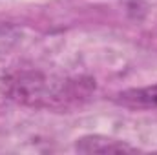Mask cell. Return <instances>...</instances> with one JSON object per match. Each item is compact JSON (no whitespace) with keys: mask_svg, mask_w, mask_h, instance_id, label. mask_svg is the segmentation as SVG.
Masks as SVG:
<instances>
[{"mask_svg":"<svg viewBox=\"0 0 157 155\" xmlns=\"http://www.w3.org/2000/svg\"><path fill=\"white\" fill-rule=\"evenodd\" d=\"M113 102L132 110H155L157 108V84L144 88H130L117 93Z\"/></svg>","mask_w":157,"mask_h":155,"instance_id":"3","label":"cell"},{"mask_svg":"<svg viewBox=\"0 0 157 155\" xmlns=\"http://www.w3.org/2000/svg\"><path fill=\"white\" fill-rule=\"evenodd\" d=\"M6 95L33 108H68L88 99L95 82L91 78H57L40 71H20L4 80Z\"/></svg>","mask_w":157,"mask_h":155,"instance_id":"1","label":"cell"},{"mask_svg":"<svg viewBox=\"0 0 157 155\" xmlns=\"http://www.w3.org/2000/svg\"><path fill=\"white\" fill-rule=\"evenodd\" d=\"M75 150L78 153H135L139 148L104 135H84L77 139Z\"/></svg>","mask_w":157,"mask_h":155,"instance_id":"2","label":"cell"}]
</instances>
